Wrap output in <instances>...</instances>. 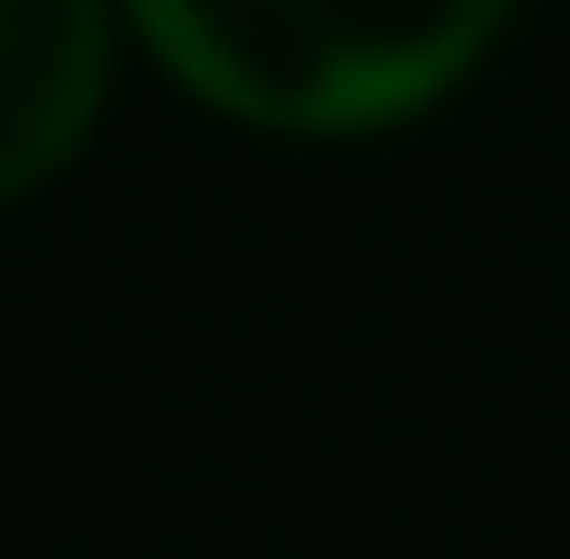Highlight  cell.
<instances>
[{"mask_svg": "<svg viewBox=\"0 0 570 559\" xmlns=\"http://www.w3.org/2000/svg\"><path fill=\"white\" fill-rule=\"evenodd\" d=\"M117 0H0V210L59 187L117 94Z\"/></svg>", "mask_w": 570, "mask_h": 559, "instance_id": "2", "label": "cell"}, {"mask_svg": "<svg viewBox=\"0 0 570 559\" xmlns=\"http://www.w3.org/2000/svg\"><path fill=\"white\" fill-rule=\"evenodd\" d=\"M187 106L256 140H373L501 47L512 0H117Z\"/></svg>", "mask_w": 570, "mask_h": 559, "instance_id": "1", "label": "cell"}]
</instances>
